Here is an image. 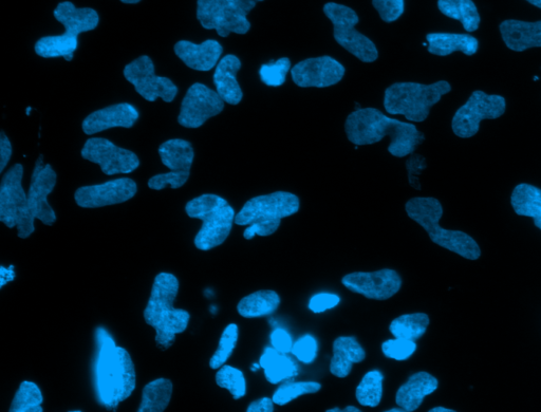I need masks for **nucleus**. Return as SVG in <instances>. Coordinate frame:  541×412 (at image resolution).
<instances>
[{
    "mask_svg": "<svg viewBox=\"0 0 541 412\" xmlns=\"http://www.w3.org/2000/svg\"><path fill=\"white\" fill-rule=\"evenodd\" d=\"M348 140L357 146L376 144L390 138L388 152L404 158L413 155L425 136L412 123L391 119L375 108L354 110L345 123Z\"/></svg>",
    "mask_w": 541,
    "mask_h": 412,
    "instance_id": "nucleus-1",
    "label": "nucleus"
},
{
    "mask_svg": "<svg viewBox=\"0 0 541 412\" xmlns=\"http://www.w3.org/2000/svg\"><path fill=\"white\" fill-rule=\"evenodd\" d=\"M98 352L95 362V387L103 406L117 408L133 395L137 386L136 369L126 349L117 346L104 328L96 332Z\"/></svg>",
    "mask_w": 541,
    "mask_h": 412,
    "instance_id": "nucleus-2",
    "label": "nucleus"
},
{
    "mask_svg": "<svg viewBox=\"0 0 541 412\" xmlns=\"http://www.w3.org/2000/svg\"><path fill=\"white\" fill-rule=\"evenodd\" d=\"M178 293L177 277L171 273H160L155 278L151 297L144 310V320L156 330V343L162 349L172 347L176 336L188 329L190 324V313L174 307Z\"/></svg>",
    "mask_w": 541,
    "mask_h": 412,
    "instance_id": "nucleus-3",
    "label": "nucleus"
},
{
    "mask_svg": "<svg viewBox=\"0 0 541 412\" xmlns=\"http://www.w3.org/2000/svg\"><path fill=\"white\" fill-rule=\"evenodd\" d=\"M405 210L408 217L419 223L436 245L465 259L478 260L480 258L481 250L473 237L461 231L445 230L440 227L439 221L443 216V208L438 199L413 198L406 203Z\"/></svg>",
    "mask_w": 541,
    "mask_h": 412,
    "instance_id": "nucleus-4",
    "label": "nucleus"
},
{
    "mask_svg": "<svg viewBox=\"0 0 541 412\" xmlns=\"http://www.w3.org/2000/svg\"><path fill=\"white\" fill-rule=\"evenodd\" d=\"M301 208V201L294 194L276 192L249 200L235 217L238 226H248L244 232L247 240L256 235L268 237L274 234L282 219L295 215Z\"/></svg>",
    "mask_w": 541,
    "mask_h": 412,
    "instance_id": "nucleus-5",
    "label": "nucleus"
},
{
    "mask_svg": "<svg viewBox=\"0 0 541 412\" xmlns=\"http://www.w3.org/2000/svg\"><path fill=\"white\" fill-rule=\"evenodd\" d=\"M189 217L202 221L195 237V246L201 251H210L225 242L235 223V211L229 202L220 196L205 194L191 200L185 206Z\"/></svg>",
    "mask_w": 541,
    "mask_h": 412,
    "instance_id": "nucleus-6",
    "label": "nucleus"
},
{
    "mask_svg": "<svg viewBox=\"0 0 541 412\" xmlns=\"http://www.w3.org/2000/svg\"><path fill=\"white\" fill-rule=\"evenodd\" d=\"M452 91L449 82L439 81L431 85L419 83H396L388 87L384 107L390 115L404 116L412 122H424L432 107Z\"/></svg>",
    "mask_w": 541,
    "mask_h": 412,
    "instance_id": "nucleus-7",
    "label": "nucleus"
},
{
    "mask_svg": "<svg viewBox=\"0 0 541 412\" xmlns=\"http://www.w3.org/2000/svg\"><path fill=\"white\" fill-rule=\"evenodd\" d=\"M24 166L13 165L0 184V221L9 229H17L18 237L29 238L35 231L28 194L23 187Z\"/></svg>",
    "mask_w": 541,
    "mask_h": 412,
    "instance_id": "nucleus-8",
    "label": "nucleus"
},
{
    "mask_svg": "<svg viewBox=\"0 0 541 412\" xmlns=\"http://www.w3.org/2000/svg\"><path fill=\"white\" fill-rule=\"evenodd\" d=\"M256 4L255 0H198L197 18L204 29L215 30L221 37L247 34L251 29L248 15Z\"/></svg>",
    "mask_w": 541,
    "mask_h": 412,
    "instance_id": "nucleus-9",
    "label": "nucleus"
},
{
    "mask_svg": "<svg viewBox=\"0 0 541 412\" xmlns=\"http://www.w3.org/2000/svg\"><path fill=\"white\" fill-rule=\"evenodd\" d=\"M324 13L333 25L334 40L361 62L373 63L379 58L375 43L356 29L360 17L356 11L337 3L324 6Z\"/></svg>",
    "mask_w": 541,
    "mask_h": 412,
    "instance_id": "nucleus-10",
    "label": "nucleus"
},
{
    "mask_svg": "<svg viewBox=\"0 0 541 412\" xmlns=\"http://www.w3.org/2000/svg\"><path fill=\"white\" fill-rule=\"evenodd\" d=\"M506 109V98L476 90L468 102L457 110L452 121L454 134L461 139L473 138L478 134L483 120L499 119L505 115Z\"/></svg>",
    "mask_w": 541,
    "mask_h": 412,
    "instance_id": "nucleus-11",
    "label": "nucleus"
},
{
    "mask_svg": "<svg viewBox=\"0 0 541 412\" xmlns=\"http://www.w3.org/2000/svg\"><path fill=\"white\" fill-rule=\"evenodd\" d=\"M124 77L133 84L139 95L148 102L162 99L171 103L178 95V87L169 78L158 77L149 56H140L124 68Z\"/></svg>",
    "mask_w": 541,
    "mask_h": 412,
    "instance_id": "nucleus-12",
    "label": "nucleus"
},
{
    "mask_svg": "<svg viewBox=\"0 0 541 412\" xmlns=\"http://www.w3.org/2000/svg\"><path fill=\"white\" fill-rule=\"evenodd\" d=\"M82 157L98 164L107 176L130 174L140 166L135 153L104 138L88 139L82 149Z\"/></svg>",
    "mask_w": 541,
    "mask_h": 412,
    "instance_id": "nucleus-13",
    "label": "nucleus"
},
{
    "mask_svg": "<svg viewBox=\"0 0 541 412\" xmlns=\"http://www.w3.org/2000/svg\"><path fill=\"white\" fill-rule=\"evenodd\" d=\"M225 103L217 91L196 83L186 92L178 122L186 128H199L209 119L220 115L225 109Z\"/></svg>",
    "mask_w": 541,
    "mask_h": 412,
    "instance_id": "nucleus-14",
    "label": "nucleus"
},
{
    "mask_svg": "<svg viewBox=\"0 0 541 412\" xmlns=\"http://www.w3.org/2000/svg\"><path fill=\"white\" fill-rule=\"evenodd\" d=\"M138 192L133 179H115L103 184L80 187L74 199L81 208L98 209L104 206L124 203L133 199Z\"/></svg>",
    "mask_w": 541,
    "mask_h": 412,
    "instance_id": "nucleus-15",
    "label": "nucleus"
},
{
    "mask_svg": "<svg viewBox=\"0 0 541 412\" xmlns=\"http://www.w3.org/2000/svg\"><path fill=\"white\" fill-rule=\"evenodd\" d=\"M57 179V173L50 164H44V156L41 155L32 173L28 201L33 216L49 227L57 221V215L48 202V196L57 185Z\"/></svg>",
    "mask_w": 541,
    "mask_h": 412,
    "instance_id": "nucleus-16",
    "label": "nucleus"
},
{
    "mask_svg": "<svg viewBox=\"0 0 541 412\" xmlns=\"http://www.w3.org/2000/svg\"><path fill=\"white\" fill-rule=\"evenodd\" d=\"M343 285L353 293L377 301H386L395 296L402 287L400 275L390 269L376 272H356L342 279Z\"/></svg>",
    "mask_w": 541,
    "mask_h": 412,
    "instance_id": "nucleus-17",
    "label": "nucleus"
},
{
    "mask_svg": "<svg viewBox=\"0 0 541 412\" xmlns=\"http://www.w3.org/2000/svg\"><path fill=\"white\" fill-rule=\"evenodd\" d=\"M345 72V67L331 56L305 60L291 70L293 82L302 88L337 85L343 80Z\"/></svg>",
    "mask_w": 541,
    "mask_h": 412,
    "instance_id": "nucleus-18",
    "label": "nucleus"
},
{
    "mask_svg": "<svg viewBox=\"0 0 541 412\" xmlns=\"http://www.w3.org/2000/svg\"><path fill=\"white\" fill-rule=\"evenodd\" d=\"M139 117V111L134 105L121 103L92 112L82 127L86 135L92 136L110 128H132Z\"/></svg>",
    "mask_w": 541,
    "mask_h": 412,
    "instance_id": "nucleus-19",
    "label": "nucleus"
},
{
    "mask_svg": "<svg viewBox=\"0 0 541 412\" xmlns=\"http://www.w3.org/2000/svg\"><path fill=\"white\" fill-rule=\"evenodd\" d=\"M175 53L189 68L210 71L218 65L223 48L214 40H208L199 45L189 41H180L175 45Z\"/></svg>",
    "mask_w": 541,
    "mask_h": 412,
    "instance_id": "nucleus-20",
    "label": "nucleus"
},
{
    "mask_svg": "<svg viewBox=\"0 0 541 412\" xmlns=\"http://www.w3.org/2000/svg\"><path fill=\"white\" fill-rule=\"evenodd\" d=\"M499 30L503 42L512 51L541 48V21L530 23L508 20L500 24Z\"/></svg>",
    "mask_w": 541,
    "mask_h": 412,
    "instance_id": "nucleus-21",
    "label": "nucleus"
},
{
    "mask_svg": "<svg viewBox=\"0 0 541 412\" xmlns=\"http://www.w3.org/2000/svg\"><path fill=\"white\" fill-rule=\"evenodd\" d=\"M55 20L65 27V34L79 39V35L97 29L100 16L91 8H77L70 2H63L55 8Z\"/></svg>",
    "mask_w": 541,
    "mask_h": 412,
    "instance_id": "nucleus-22",
    "label": "nucleus"
},
{
    "mask_svg": "<svg viewBox=\"0 0 541 412\" xmlns=\"http://www.w3.org/2000/svg\"><path fill=\"white\" fill-rule=\"evenodd\" d=\"M438 386V380L431 373L417 372L399 388L396 403L406 412H413L421 406L427 396L438 389Z\"/></svg>",
    "mask_w": 541,
    "mask_h": 412,
    "instance_id": "nucleus-23",
    "label": "nucleus"
},
{
    "mask_svg": "<svg viewBox=\"0 0 541 412\" xmlns=\"http://www.w3.org/2000/svg\"><path fill=\"white\" fill-rule=\"evenodd\" d=\"M241 62L236 55L229 54L221 59L214 73V84L220 98L230 105H238L244 92L237 81V73Z\"/></svg>",
    "mask_w": 541,
    "mask_h": 412,
    "instance_id": "nucleus-24",
    "label": "nucleus"
},
{
    "mask_svg": "<svg viewBox=\"0 0 541 412\" xmlns=\"http://www.w3.org/2000/svg\"><path fill=\"white\" fill-rule=\"evenodd\" d=\"M366 358V352L356 337L341 336L333 343V357L330 372L334 377L346 378L349 376L353 364L361 363Z\"/></svg>",
    "mask_w": 541,
    "mask_h": 412,
    "instance_id": "nucleus-25",
    "label": "nucleus"
},
{
    "mask_svg": "<svg viewBox=\"0 0 541 412\" xmlns=\"http://www.w3.org/2000/svg\"><path fill=\"white\" fill-rule=\"evenodd\" d=\"M426 40L428 52L438 56H447L458 51L472 56L479 49V41L470 34L429 33Z\"/></svg>",
    "mask_w": 541,
    "mask_h": 412,
    "instance_id": "nucleus-26",
    "label": "nucleus"
},
{
    "mask_svg": "<svg viewBox=\"0 0 541 412\" xmlns=\"http://www.w3.org/2000/svg\"><path fill=\"white\" fill-rule=\"evenodd\" d=\"M162 163L172 172H190L195 159L192 143L182 139H172L159 147Z\"/></svg>",
    "mask_w": 541,
    "mask_h": 412,
    "instance_id": "nucleus-27",
    "label": "nucleus"
},
{
    "mask_svg": "<svg viewBox=\"0 0 541 412\" xmlns=\"http://www.w3.org/2000/svg\"><path fill=\"white\" fill-rule=\"evenodd\" d=\"M260 367L265 369V376L269 383L278 384L297 376V365L285 355L274 348H267L259 361Z\"/></svg>",
    "mask_w": 541,
    "mask_h": 412,
    "instance_id": "nucleus-28",
    "label": "nucleus"
},
{
    "mask_svg": "<svg viewBox=\"0 0 541 412\" xmlns=\"http://www.w3.org/2000/svg\"><path fill=\"white\" fill-rule=\"evenodd\" d=\"M511 203L517 215L533 218L535 227L541 230V190L538 187L527 183L517 185Z\"/></svg>",
    "mask_w": 541,
    "mask_h": 412,
    "instance_id": "nucleus-29",
    "label": "nucleus"
},
{
    "mask_svg": "<svg viewBox=\"0 0 541 412\" xmlns=\"http://www.w3.org/2000/svg\"><path fill=\"white\" fill-rule=\"evenodd\" d=\"M438 8L443 15L459 21L466 32L479 29L481 17L473 0H438Z\"/></svg>",
    "mask_w": 541,
    "mask_h": 412,
    "instance_id": "nucleus-30",
    "label": "nucleus"
},
{
    "mask_svg": "<svg viewBox=\"0 0 541 412\" xmlns=\"http://www.w3.org/2000/svg\"><path fill=\"white\" fill-rule=\"evenodd\" d=\"M281 305V297L272 290L252 293L241 299L237 306L242 317L256 318L274 313Z\"/></svg>",
    "mask_w": 541,
    "mask_h": 412,
    "instance_id": "nucleus-31",
    "label": "nucleus"
},
{
    "mask_svg": "<svg viewBox=\"0 0 541 412\" xmlns=\"http://www.w3.org/2000/svg\"><path fill=\"white\" fill-rule=\"evenodd\" d=\"M79 47L76 37L62 35L46 36L35 44V52L44 59L64 58L67 62L72 61L74 52Z\"/></svg>",
    "mask_w": 541,
    "mask_h": 412,
    "instance_id": "nucleus-32",
    "label": "nucleus"
},
{
    "mask_svg": "<svg viewBox=\"0 0 541 412\" xmlns=\"http://www.w3.org/2000/svg\"><path fill=\"white\" fill-rule=\"evenodd\" d=\"M173 396V383L158 379L148 383L142 393L139 412H162L170 405Z\"/></svg>",
    "mask_w": 541,
    "mask_h": 412,
    "instance_id": "nucleus-33",
    "label": "nucleus"
},
{
    "mask_svg": "<svg viewBox=\"0 0 541 412\" xmlns=\"http://www.w3.org/2000/svg\"><path fill=\"white\" fill-rule=\"evenodd\" d=\"M429 317L425 313L404 314L389 326L390 333L398 339L418 341L427 331Z\"/></svg>",
    "mask_w": 541,
    "mask_h": 412,
    "instance_id": "nucleus-34",
    "label": "nucleus"
},
{
    "mask_svg": "<svg viewBox=\"0 0 541 412\" xmlns=\"http://www.w3.org/2000/svg\"><path fill=\"white\" fill-rule=\"evenodd\" d=\"M44 397L42 390L35 383L24 381L15 393L11 412H43Z\"/></svg>",
    "mask_w": 541,
    "mask_h": 412,
    "instance_id": "nucleus-35",
    "label": "nucleus"
},
{
    "mask_svg": "<svg viewBox=\"0 0 541 412\" xmlns=\"http://www.w3.org/2000/svg\"><path fill=\"white\" fill-rule=\"evenodd\" d=\"M384 376L378 370L365 374L356 392L358 402L365 407H377L383 397Z\"/></svg>",
    "mask_w": 541,
    "mask_h": 412,
    "instance_id": "nucleus-36",
    "label": "nucleus"
},
{
    "mask_svg": "<svg viewBox=\"0 0 541 412\" xmlns=\"http://www.w3.org/2000/svg\"><path fill=\"white\" fill-rule=\"evenodd\" d=\"M216 383L219 387L230 391L234 400L244 398L247 393V382L244 373L237 368L223 365L216 373Z\"/></svg>",
    "mask_w": 541,
    "mask_h": 412,
    "instance_id": "nucleus-37",
    "label": "nucleus"
},
{
    "mask_svg": "<svg viewBox=\"0 0 541 412\" xmlns=\"http://www.w3.org/2000/svg\"><path fill=\"white\" fill-rule=\"evenodd\" d=\"M322 385L317 382H291L279 387L273 395V401L278 406H285L293 400L305 395L319 392Z\"/></svg>",
    "mask_w": 541,
    "mask_h": 412,
    "instance_id": "nucleus-38",
    "label": "nucleus"
},
{
    "mask_svg": "<svg viewBox=\"0 0 541 412\" xmlns=\"http://www.w3.org/2000/svg\"><path fill=\"white\" fill-rule=\"evenodd\" d=\"M238 335V326L235 324L229 325L222 332L218 348L210 361V367L212 369H219L228 362L236 348Z\"/></svg>",
    "mask_w": 541,
    "mask_h": 412,
    "instance_id": "nucleus-39",
    "label": "nucleus"
},
{
    "mask_svg": "<svg viewBox=\"0 0 541 412\" xmlns=\"http://www.w3.org/2000/svg\"><path fill=\"white\" fill-rule=\"evenodd\" d=\"M291 70V61L288 58L279 59L260 67L261 82L269 87H279L286 83L287 74Z\"/></svg>",
    "mask_w": 541,
    "mask_h": 412,
    "instance_id": "nucleus-40",
    "label": "nucleus"
},
{
    "mask_svg": "<svg viewBox=\"0 0 541 412\" xmlns=\"http://www.w3.org/2000/svg\"><path fill=\"white\" fill-rule=\"evenodd\" d=\"M417 350V344L414 341L405 339L388 340L382 345V351L386 358L396 361H405L412 357Z\"/></svg>",
    "mask_w": 541,
    "mask_h": 412,
    "instance_id": "nucleus-41",
    "label": "nucleus"
},
{
    "mask_svg": "<svg viewBox=\"0 0 541 412\" xmlns=\"http://www.w3.org/2000/svg\"><path fill=\"white\" fill-rule=\"evenodd\" d=\"M190 172H170L166 174L156 175L149 179V189L161 191L165 187L170 186L173 190L180 189L190 178Z\"/></svg>",
    "mask_w": 541,
    "mask_h": 412,
    "instance_id": "nucleus-42",
    "label": "nucleus"
},
{
    "mask_svg": "<svg viewBox=\"0 0 541 412\" xmlns=\"http://www.w3.org/2000/svg\"><path fill=\"white\" fill-rule=\"evenodd\" d=\"M372 6L385 23H394L404 14V0H372Z\"/></svg>",
    "mask_w": 541,
    "mask_h": 412,
    "instance_id": "nucleus-43",
    "label": "nucleus"
},
{
    "mask_svg": "<svg viewBox=\"0 0 541 412\" xmlns=\"http://www.w3.org/2000/svg\"><path fill=\"white\" fill-rule=\"evenodd\" d=\"M317 352H319V347H317V342L311 335L303 336L292 348L293 355L304 364H312L317 357Z\"/></svg>",
    "mask_w": 541,
    "mask_h": 412,
    "instance_id": "nucleus-44",
    "label": "nucleus"
},
{
    "mask_svg": "<svg viewBox=\"0 0 541 412\" xmlns=\"http://www.w3.org/2000/svg\"><path fill=\"white\" fill-rule=\"evenodd\" d=\"M426 167V159L421 155L413 154L406 162L409 184L418 191L421 190L419 177Z\"/></svg>",
    "mask_w": 541,
    "mask_h": 412,
    "instance_id": "nucleus-45",
    "label": "nucleus"
},
{
    "mask_svg": "<svg viewBox=\"0 0 541 412\" xmlns=\"http://www.w3.org/2000/svg\"><path fill=\"white\" fill-rule=\"evenodd\" d=\"M341 303V298L335 294L321 293L311 297L309 309L313 313H323L327 310L337 307Z\"/></svg>",
    "mask_w": 541,
    "mask_h": 412,
    "instance_id": "nucleus-46",
    "label": "nucleus"
},
{
    "mask_svg": "<svg viewBox=\"0 0 541 412\" xmlns=\"http://www.w3.org/2000/svg\"><path fill=\"white\" fill-rule=\"evenodd\" d=\"M271 343L274 349L282 353L292 352L293 341L291 335L283 329H276L271 335Z\"/></svg>",
    "mask_w": 541,
    "mask_h": 412,
    "instance_id": "nucleus-47",
    "label": "nucleus"
},
{
    "mask_svg": "<svg viewBox=\"0 0 541 412\" xmlns=\"http://www.w3.org/2000/svg\"><path fill=\"white\" fill-rule=\"evenodd\" d=\"M12 157V144L4 131L0 134V173L5 171Z\"/></svg>",
    "mask_w": 541,
    "mask_h": 412,
    "instance_id": "nucleus-48",
    "label": "nucleus"
},
{
    "mask_svg": "<svg viewBox=\"0 0 541 412\" xmlns=\"http://www.w3.org/2000/svg\"><path fill=\"white\" fill-rule=\"evenodd\" d=\"M274 401L270 398H261L257 401L252 402L247 411L248 412H273L274 411Z\"/></svg>",
    "mask_w": 541,
    "mask_h": 412,
    "instance_id": "nucleus-49",
    "label": "nucleus"
},
{
    "mask_svg": "<svg viewBox=\"0 0 541 412\" xmlns=\"http://www.w3.org/2000/svg\"><path fill=\"white\" fill-rule=\"evenodd\" d=\"M15 277L14 271H6V269L2 268V285L0 287H4L8 282H11Z\"/></svg>",
    "mask_w": 541,
    "mask_h": 412,
    "instance_id": "nucleus-50",
    "label": "nucleus"
},
{
    "mask_svg": "<svg viewBox=\"0 0 541 412\" xmlns=\"http://www.w3.org/2000/svg\"><path fill=\"white\" fill-rule=\"evenodd\" d=\"M431 412H455V410L453 409H449V408H445V407H442V406H439V407H435L431 410H429Z\"/></svg>",
    "mask_w": 541,
    "mask_h": 412,
    "instance_id": "nucleus-51",
    "label": "nucleus"
},
{
    "mask_svg": "<svg viewBox=\"0 0 541 412\" xmlns=\"http://www.w3.org/2000/svg\"><path fill=\"white\" fill-rule=\"evenodd\" d=\"M123 4L126 5H137L142 2V0H121Z\"/></svg>",
    "mask_w": 541,
    "mask_h": 412,
    "instance_id": "nucleus-52",
    "label": "nucleus"
},
{
    "mask_svg": "<svg viewBox=\"0 0 541 412\" xmlns=\"http://www.w3.org/2000/svg\"><path fill=\"white\" fill-rule=\"evenodd\" d=\"M527 2L534 7L541 9V0H527Z\"/></svg>",
    "mask_w": 541,
    "mask_h": 412,
    "instance_id": "nucleus-53",
    "label": "nucleus"
},
{
    "mask_svg": "<svg viewBox=\"0 0 541 412\" xmlns=\"http://www.w3.org/2000/svg\"><path fill=\"white\" fill-rule=\"evenodd\" d=\"M344 412H360V409L354 406H347L345 409H343Z\"/></svg>",
    "mask_w": 541,
    "mask_h": 412,
    "instance_id": "nucleus-54",
    "label": "nucleus"
},
{
    "mask_svg": "<svg viewBox=\"0 0 541 412\" xmlns=\"http://www.w3.org/2000/svg\"><path fill=\"white\" fill-rule=\"evenodd\" d=\"M402 411H405V410L401 407L387 410V412H402Z\"/></svg>",
    "mask_w": 541,
    "mask_h": 412,
    "instance_id": "nucleus-55",
    "label": "nucleus"
},
{
    "mask_svg": "<svg viewBox=\"0 0 541 412\" xmlns=\"http://www.w3.org/2000/svg\"><path fill=\"white\" fill-rule=\"evenodd\" d=\"M328 412H342L343 410L340 409V408H333V409H329L327 410Z\"/></svg>",
    "mask_w": 541,
    "mask_h": 412,
    "instance_id": "nucleus-56",
    "label": "nucleus"
},
{
    "mask_svg": "<svg viewBox=\"0 0 541 412\" xmlns=\"http://www.w3.org/2000/svg\"><path fill=\"white\" fill-rule=\"evenodd\" d=\"M259 367H260V365L254 364V365L252 366V370H253V371H256V370L259 369Z\"/></svg>",
    "mask_w": 541,
    "mask_h": 412,
    "instance_id": "nucleus-57",
    "label": "nucleus"
},
{
    "mask_svg": "<svg viewBox=\"0 0 541 412\" xmlns=\"http://www.w3.org/2000/svg\"><path fill=\"white\" fill-rule=\"evenodd\" d=\"M256 3L264 2V0H255Z\"/></svg>",
    "mask_w": 541,
    "mask_h": 412,
    "instance_id": "nucleus-58",
    "label": "nucleus"
}]
</instances>
